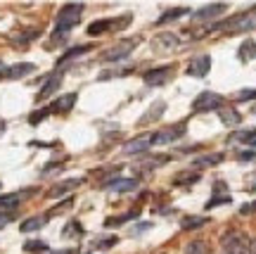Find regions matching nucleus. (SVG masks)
I'll use <instances>...</instances> for the list:
<instances>
[{
  "label": "nucleus",
  "mask_w": 256,
  "mask_h": 254,
  "mask_svg": "<svg viewBox=\"0 0 256 254\" xmlns=\"http://www.w3.org/2000/svg\"><path fill=\"white\" fill-rule=\"evenodd\" d=\"M83 5L81 3H66L62 5V10L57 12V19H55V31H52V41H62L69 31H72L83 17Z\"/></svg>",
  "instance_id": "1"
},
{
  "label": "nucleus",
  "mask_w": 256,
  "mask_h": 254,
  "mask_svg": "<svg viewBox=\"0 0 256 254\" xmlns=\"http://www.w3.org/2000/svg\"><path fill=\"white\" fill-rule=\"evenodd\" d=\"M252 29H256V8L249 10V12H242V15H235V17L226 19V22H218V24H214L209 31L235 34V31H252Z\"/></svg>",
  "instance_id": "2"
},
{
  "label": "nucleus",
  "mask_w": 256,
  "mask_h": 254,
  "mask_svg": "<svg viewBox=\"0 0 256 254\" xmlns=\"http://www.w3.org/2000/svg\"><path fill=\"white\" fill-rule=\"evenodd\" d=\"M133 15H124L119 19H95L92 24H88V36H102V34H110V31H116L121 27H128L130 24Z\"/></svg>",
  "instance_id": "3"
},
{
  "label": "nucleus",
  "mask_w": 256,
  "mask_h": 254,
  "mask_svg": "<svg viewBox=\"0 0 256 254\" xmlns=\"http://www.w3.org/2000/svg\"><path fill=\"white\" fill-rule=\"evenodd\" d=\"M185 133H188V126L183 124H174V126H166L162 128V131H154L152 133V138H150V145H168V143H176L178 138H183Z\"/></svg>",
  "instance_id": "4"
},
{
  "label": "nucleus",
  "mask_w": 256,
  "mask_h": 254,
  "mask_svg": "<svg viewBox=\"0 0 256 254\" xmlns=\"http://www.w3.org/2000/svg\"><path fill=\"white\" fill-rule=\"evenodd\" d=\"M223 254H249L247 235L242 230H228L223 235Z\"/></svg>",
  "instance_id": "5"
},
{
  "label": "nucleus",
  "mask_w": 256,
  "mask_h": 254,
  "mask_svg": "<svg viewBox=\"0 0 256 254\" xmlns=\"http://www.w3.org/2000/svg\"><path fill=\"white\" fill-rule=\"evenodd\" d=\"M223 102H226L223 100V95L204 91L194 98V102H192V112H214V109H223Z\"/></svg>",
  "instance_id": "6"
},
{
  "label": "nucleus",
  "mask_w": 256,
  "mask_h": 254,
  "mask_svg": "<svg viewBox=\"0 0 256 254\" xmlns=\"http://www.w3.org/2000/svg\"><path fill=\"white\" fill-rule=\"evenodd\" d=\"M36 72V64L31 62H19L12 67H0V79H24L28 74Z\"/></svg>",
  "instance_id": "7"
},
{
  "label": "nucleus",
  "mask_w": 256,
  "mask_h": 254,
  "mask_svg": "<svg viewBox=\"0 0 256 254\" xmlns=\"http://www.w3.org/2000/svg\"><path fill=\"white\" fill-rule=\"evenodd\" d=\"M226 10H228L226 3H211V5H204V8H200L197 12H192V19H194V22H209V19L220 17Z\"/></svg>",
  "instance_id": "8"
},
{
  "label": "nucleus",
  "mask_w": 256,
  "mask_h": 254,
  "mask_svg": "<svg viewBox=\"0 0 256 254\" xmlns=\"http://www.w3.org/2000/svg\"><path fill=\"white\" fill-rule=\"evenodd\" d=\"M136 43H138V41H124V43H119V46L110 48L107 53L102 55V60H104V62H119V60H126L128 55L133 53Z\"/></svg>",
  "instance_id": "9"
},
{
  "label": "nucleus",
  "mask_w": 256,
  "mask_h": 254,
  "mask_svg": "<svg viewBox=\"0 0 256 254\" xmlns=\"http://www.w3.org/2000/svg\"><path fill=\"white\" fill-rule=\"evenodd\" d=\"M174 74V64H166V67H154V69H147L145 76H142V81L147 86H162V83L168 79Z\"/></svg>",
  "instance_id": "10"
},
{
  "label": "nucleus",
  "mask_w": 256,
  "mask_h": 254,
  "mask_svg": "<svg viewBox=\"0 0 256 254\" xmlns=\"http://www.w3.org/2000/svg\"><path fill=\"white\" fill-rule=\"evenodd\" d=\"M211 69V57L209 55H200V57H194L190 64H188V76H194V79H204Z\"/></svg>",
  "instance_id": "11"
},
{
  "label": "nucleus",
  "mask_w": 256,
  "mask_h": 254,
  "mask_svg": "<svg viewBox=\"0 0 256 254\" xmlns=\"http://www.w3.org/2000/svg\"><path fill=\"white\" fill-rule=\"evenodd\" d=\"M76 93H66V95H62V98H57V100L50 102V114H66V112H72L74 105H76Z\"/></svg>",
  "instance_id": "12"
},
{
  "label": "nucleus",
  "mask_w": 256,
  "mask_h": 254,
  "mask_svg": "<svg viewBox=\"0 0 256 254\" xmlns=\"http://www.w3.org/2000/svg\"><path fill=\"white\" fill-rule=\"evenodd\" d=\"M102 188L112 192H133L138 188V181L136 178H110V181H104Z\"/></svg>",
  "instance_id": "13"
},
{
  "label": "nucleus",
  "mask_w": 256,
  "mask_h": 254,
  "mask_svg": "<svg viewBox=\"0 0 256 254\" xmlns=\"http://www.w3.org/2000/svg\"><path fill=\"white\" fill-rule=\"evenodd\" d=\"M150 138H152V133H142V136L133 138V140H128L126 145H124V152L126 154H140V152H147L150 150Z\"/></svg>",
  "instance_id": "14"
},
{
  "label": "nucleus",
  "mask_w": 256,
  "mask_h": 254,
  "mask_svg": "<svg viewBox=\"0 0 256 254\" xmlns=\"http://www.w3.org/2000/svg\"><path fill=\"white\" fill-rule=\"evenodd\" d=\"M62 86V69L60 72H55L52 76H48V81L43 83V88L38 91V100H46V98H50L52 93H57V88Z\"/></svg>",
  "instance_id": "15"
},
{
  "label": "nucleus",
  "mask_w": 256,
  "mask_h": 254,
  "mask_svg": "<svg viewBox=\"0 0 256 254\" xmlns=\"http://www.w3.org/2000/svg\"><path fill=\"white\" fill-rule=\"evenodd\" d=\"M28 195V192H24ZM22 192H10V195H0V211L2 214H12L14 209L22 204V197H24Z\"/></svg>",
  "instance_id": "16"
},
{
  "label": "nucleus",
  "mask_w": 256,
  "mask_h": 254,
  "mask_svg": "<svg viewBox=\"0 0 256 254\" xmlns=\"http://www.w3.org/2000/svg\"><path fill=\"white\" fill-rule=\"evenodd\" d=\"M226 159V154L223 152H209V154H200L194 162H192V166L194 169H204V166H216V164H220Z\"/></svg>",
  "instance_id": "17"
},
{
  "label": "nucleus",
  "mask_w": 256,
  "mask_h": 254,
  "mask_svg": "<svg viewBox=\"0 0 256 254\" xmlns=\"http://www.w3.org/2000/svg\"><path fill=\"white\" fill-rule=\"evenodd\" d=\"M190 12H192L190 8H171V10H166V12H162V17L156 19V27L168 24V22H174V19H180V17H185V15H190Z\"/></svg>",
  "instance_id": "18"
},
{
  "label": "nucleus",
  "mask_w": 256,
  "mask_h": 254,
  "mask_svg": "<svg viewBox=\"0 0 256 254\" xmlns=\"http://www.w3.org/2000/svg\"><path fill=\"white\" fill-rule=\"evenodd\" d=\"M218 117H220V121H223L226 126H240V124H242V114H240L238 109H232V107L218 109Z\"/></svg>",
  "instance_id": "19"
},
{
  "label": "nucleus",
  "mask_w": 256,
  "mask_h": 254,
  "mask_svg": "<svg viewBox=\"0 0 256 254\" xmlns=\"http://www.w3.org/2000/svg\"><path fill=\"white\" fill-rule=\"evenodd\" d=\"M81 178H69V181H62L60 185H55V188H50V192H48V197H60V195H64V192L74 190V188H78L81 185Z\"/></svg>",
  "instance_id": "20"
},
{
  "label": "nucleus",
  "mask_w": 256,
  "mask_h": 254,
  "mask_svg": "<svg viewBox=\"0 0 256 254\" xmlns=\"http://www.w3.org/2000/svg\"><path fill=\"white\" fill-rule=\"evenodd\" d=\"M46 223H48V214L46 216H31V218H26V221H22L19 230H22V233H34V230H40Z\"/></svg>",
  "instance_id": "21"
},
{
  "label": "nucleus",
  "mask_w": 256,
  "mask_h": 254,
  "mask_svg": "<svg viewBox=\"0 0 256 254\" xmlns=\"http://www.w3.org/2000/svg\"><path fill=\"white\" fill-rule=\"evenodd\" d=\"M238 57L242 60V62H249V60H254V57H256V41H244V43L240 46Z\"/></svg>",
  "instance_id": "22"
},
{
  "label": "nucleus",
  "mask_w": 256,
  "mask_h": 254,
  "mask_svg": "<svg viewBox=\"0 0 256 254\" xmlns=\"http://www.w3.org/2000/svg\"><path fill=\"white\" fill-rule=\"evenodd\" d=\"M88 50H92V46H76V48H72V50H66V53L60 57V67H62L64 62H69V60H74V57H78V55H86Z\"/></svg>",
  "instance_id": "23"
},
{
  "label": "nucleus",
  "mask_w": 256,
  "mask_h": 254,
  "mask_svg": "<svg viewBox=\"0 0 256 254\" xmlns=\"http://www.w3.org/2000/svg\"><path fill=\"white\" fill-rule=\"evenodd\" d=\"M206 221H209L206 216H185L183 221H180V228H183V230H194V228H202Z\"/></svg>",
  "instance_id": "24"
},
{
  "label": "nucleus",
  "mask_w": 256,
  "mask_h": 254,
  "mask_svg": "<svg viewBox=\"0 0 256 254\" xmlns=\"http://www.w3.org/2000/svg\"><path fill=\"white\" fill-rule=\"evenodd\" d=\"M254 136H256V131H238V133L228 136V143H240V145H249Z\"/></svg>",
  "instance_id": "25"
},
{
  "label": "nucleus",
  "mask_w": 256,
  "mask_h": 254,
  "mask_svg": "<svg viewBox=\"0 0 256 254\" xmlns=\"http://www.w3.org/2000/svg\"><path fill=\"white\" fill-rule=\"evenodd\" d=\"M228 202H230L228 192L218 195V188H214V195H211V200L206 202V209H214V207H218V204H228Z\"/></svg>",
  "instance_id": "26"
},
{
  "label": "nucleus",
  "mask_w": 256,
  "mask_h": 254,
  "mask_svg": "<svg viewBox=\"0 0 256 254\" xmlns=\"http://www.w3.org/2000/svg\"><path fill=\"white\" fill-rule=\"evenodd\" d=\"M185 254H209V247H206V242H202V240H192L185 247Z\"/></svg>",
  "instance_id": "27"
},
{
  "label": "nucleus",
  "mask_w": 256,
  "mask_h": 254,
  "mask_svg": "<svg viewBox=\"0 0 256 254\" xmlns=\"http://www.w3.org/2000/svg\"><path fill=\"white\" fill-rule=\"evenodd\" d=\"M24 252H31V254L48 252V245L43 240H28V242H24Z\"/></svg>",
  "instance_id": "28"
},
{
  "label": "nucleus",
  "mask_w": 256,
  "mask_h": 254,
  "mask_svg": "<svg viewBox=\"0 0 256 254\" xmlns=\"http://www.w3.org/2000/svg\"><path fill=\"white\" fill-rule=\"evenodd\" d=\"M200 181V173L192 171V173H178L176 176V185H192V183Z\"/></svg>",
  "instance_id": "29"
},
{
  "label": "nucleus",
  "mask_w": 256,
  "mask_h": 254,
  "mask_svg": "<svg viewBox=\"0 0 256 254\" xmlns=\"http://www.w3.org/2000/svg\"><path fill=\"white\" fill-rule=\"evenodd\" d=\"M116 242H119L116 235H107V237H98V240L92 242V247H95V249H104V247H114Z\"/></svg>",
  "instance_id": "30"
},
{
  "label": "nucleus",
  "mask_w": 256,
  "mask_h": 254,
  "mask_svg": "<svg viewBox=\"0 0 256 254\" xmlns=\"http://www.w3.org/2000/svg\"><path fill=\"white\" fill-rule=\"evenodd\" d=\"M164 109H166V102H154V109H152L150 114H145V117L140 119V124H150V121H152V119H156V117H159V114H162Z\"/></svg>",
  "instance_id": "31"
},
{
  "label": "nucleus",
  "mask_w": 256,
  "mask_h": 254,
  "mask_svg": "<svg viewBox=\"0 0 256 254\" xmlns=\"http://www.w3.org/2000/svg\"><path fill=\"white\" fill-rule=\"evenodd\" d=\"M81 233H83V228H81V223H78V221H69V223L64 226V230H62V235H64V237L81 235Z\"/></svg>",
  "instance_id": "32"
},
{
  "label": "nucleus",
  "mask_w": 256,
  "mask_h": 254,
  "mask_svg": "<svg viewBox=\"0 0 256 254\" xmlns=\"http://www.w3.org/2000/svg\"><path fill=\"white\" fill-rule=\"evenodd\" d=\"M128 218H138V211H128V214H124V216H112L104 221V226H121L124 221H128Z\"/></svg>",
  "instance_id": "33"
},
{
  "label": "nucleus",
  "mask_w": 256,
  "mask_h": 254,
  "mask_svg": "<svg viewBox=\"0 0 256 254\" xmlns=\"http://www.w3.org/2000/svg\"><path fill=\"white\" fill-rule=\"evenodd\" d=\"M176 43H178V38L171 36V34H164V36H159L154 41V46H164V48H174Z\"/></svg>",
  "instance_id": "34"
},
{
  "label": "nucleus",
  "mask_w": 256,
  "mask_h": 254,
  "mask_svg": "<svg viewBox=\"0 0 256 254\" xmlns=\"http://www.w3.org/2000/svg\"><path fill=\"white\" fill-rule=\"evenodd\" d=\"M48 114H50V109H38V112H34L31 117H28V121H31V126H36L40 119H46Z\"/></svg>",
  "instance_id": "35"
},
{
  "label": "nucleus",
  "mask_w": 256,
  "mask_h": 254,
  "mask_svg": "<svg viewBox=\"0 0 256 254\" xmlns=\"http://www.w3.org/2000/svg\"><path fill=\"white\" fill-rule=\"evenodd\" d=\"M34 38H38V29H28V34H22V36L17 38V43H28V41H34Z\"/></svg>",
  "instance_id": "36"
},
{
  "label": "nucleus",
  "mask_w": 256,
  "mask_h": 254,
  "mask_svg": "<svg viewBox=\"0 0 256 254\" xmlns=\"http://www.w3.org/2000/svg\"><path fill=\"white\" fill-rule=\"evenodd\" d=\"M238 100H256V88H254V91H240L238 93Z\"/></svg>",
  "instance_id": "37"
},
{
  "label": "nucleus",
  "mask_w": 256,
  "mask_h": 254,
  "mask_svg": "<svg viewBox=\"0 0 256 254\" xmlns=\"http://www.w3.org/2000/svg\"><path fill=\"white\" fill-rule=\"evenodd\" d=\"M254 211H256V200L249 202V204H244V207L240 209V214H254Z\"/></svg>",
  "instance_id": "38"
},
{
  "label": "nucleus",
  "mask_w": 256,
  "mask_h": 254,
  "mask_svg": "<svg viewBox=\"0 0 256 254\" xmlns=\"http://www.w3.org/2000/svg\"><path fill=\"white\" fill-rule=\"evenodd\" d=\"M12 218H14V211H12V214H2V211H0V226H8Z\"/></svg>",
  "instance_id": "39"
},
{
  "label": "nucleus",
  "mask_w": 256,
  "mask_h": 254,
  "mask_svg": "<svg viewBox=\"0 0 256 254\" xmlns=\"http://www.w3.org/2000/svg\"><path fill=\"white\" fill-rule=\"evenodd\" d=\"M238 159H242V162H244V159H254V152H252V150H249V152H240Z\"/></svg>",
  "instance_id": "40"
},
{
  "label": "nucleus",
  "mask_w": 256,
  "mask_h": 254,
  "mask_svg": "<svg viewBox=\"0 0 256 254\" xmlns=\"http://www.w3.org/2000/svg\"><path fill=\"white\" fill-rule=\"evenodd\" d=\"M249 254H256V237L249 240Z\"/></svg>",
  "instance_id": "41"
},
{
  "label": "nucleus",
  "mask_w": 256,
  "mask_h": 254,
  "mask_svg": "<svg viewBox=\"0 0 256 254\" xmlns=\"http://www.w3.org/2000/svg\"><path fill=\"white\" fill-rule=\"evenodd\" d=\"M50 254H78V249H62V252H50Z\"/></svg>",
  "instance_id": "42"
},
{
  "label": "nucleus",
  "mask_w": 256,
  "mask_h": 254,
  "mask_svg": "<svg viewBox=\"0 0 256 254\" xmlns=\"http://www.w3.org/2000/svg\"><path fill=\"white\" fill-rule=\"evenodd\" d=\"M249 147H252V150H256V136L252 138V143H249Z\"/></svg>",
  "instance_id": "43"
}]
</instances>
